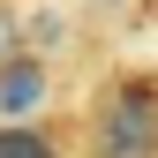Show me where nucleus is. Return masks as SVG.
I'll list each match as a JSON object with an SVG mask.
<instances>
[{
    "instance_id": "f257e3e1",
    "label": "nucleus",
    "mask_w": 158,
    "mask_h": 158,
    "mask_svg": "<svg viewBox=\"0 0 158 158\" xmlns=\"http://www.w3.org/2000/svg\"><path fill=\"white\" fill-rule=\"evenodd\" d=\"M90 158H158V83L113 75L90 106Z\"/></svg>"
},
{
    "instance_id": "f03ea898",
    "label": "nucleus",
    "mask_w": 158,
    "mask_h": 158,
    "mask_svg": "<svg viewBox=\"0 0 158 158\" xmlns=\"http://www.w3.org/2000/svg\"><path fill=\"white\" fill-rule=\"evenodd\" d=\"M38 98H45V68L38 60H8L0 68V113H30Z\"/></svg>"
},
{
    "instance_id": "7ed1b4c3",
    "label": "nucleus",
    "mask_w": 158,
    "mask_h": 158,
    "mask_svg": "<svg viewBox=\"0 0 158 158\" xmlns=\"http://www.w3.org/2000/svg\"><path fill=\"white\" fill-rule=\"evenodd\" d=\"M0 158H60V151H53V135H38V128H0Z\"/></svg>"
}]
</instances>
